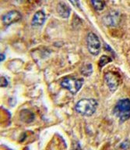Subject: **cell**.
Here are the masks:
<instances>
[{
	"mask_svg": "<svg viewBox=\"0 0 130 150\" xmlns=\"http://www.w3.org/2000/svg\"><path fill=\"white\" fill-rule=\"evenodd\" d=\"M98 101L94 98H82L75 105V110L84 117H91L96 112L98 108Z\"/></svg>",
	"mask_w": 130,
	"mask_h": 150,
	"instance_id": "1",
	"label": "cell"
},
{
	"mask_svg": "<svg viewBox=\"0 0 130 150\" xmlns=\"http://www.w3.org/2000/svg\"><path fill=\"white\" fill-rule=\"evenodd\" d=\"M114 114L122 122L130 118V99L122 98L117 102L114 108Z\"/></svg>",
	"mask_w": 130,
	"mask_h": 150,
	"instance_id": "2",
	"label": "cell"
},
{
	"mask_svg": "<svg viewBox=\"0 0 130 150\" xmlns=\"http://www.w3.org/2000/svg\"><path fill=\"white\" fill-rule=\"evenodd\" d=\"M83 78H77L76 77H67L61 81V86L66 89L72 94L75 95L81 89L84 84Z\"/></svg>",
	"mask_w": 130,
	"mask_h": 150,
	"instance_id": "3",
	"label": "cell"
},
{
	"mask_svg": "<svg viewBox=\"0 0 130 150\" xmlns=\"http://www.w3.org/2000/svg\"><path fill=\"white\" fill-rule=\"evenodd\" d=\"M86 45L90 53L98 56L101 50V43L97 35L93 32H89L86 36Z\"/></svg>",
	"mask_w": 130,
	"mask_h": 150,
	"instance_id": "4",
	"label": "cell"
},
{
	"mask_svg": "<svg viewBox=\"0 0 130 150\" xmlns=\"http://www.w3.org/2000/svg\"><path fill=\"white\" fill-rule=\"evenodd\" d=\"M105 84H107L108 88L112 92H114L118 89L120 84V80L119 77L117 76L115 73L113 72H108L105 74Z\"/></svg>",
	"mask_w": 130,
	"mask_h": 150,
	"instance_id": "5",
	"label": "cell"
},
{
	"mask_svg": "<svg viewBox=\"0 0 130 150\" xmlns=\"http://www.w3.org/2000/svg\"><path fill=\"white\" fill-rule=\"evenodd\" d=\"M22 18L20 13L17 10H11L2 16V23L5 26H9L20 21Z\"/></svg>",
	"mask_w": 130,
	"mask_h": 150,
	"instance_id": "6",
	"label": "cell"
},
{
	"mask_svg": "<svg viewBox=\"0 0 130 150\" xmlns=\"http://www.w3.org/2000/svg\"><path fill=\"white\" fill-rule=\"evenodd\" d=\"M121 21L120 13L117 11H112L105 15L103 18V23L108 27H116Z\"/></svg>",
	"mask_w": 130,
	"mask_h": 150,
	"instance_id": "7",
	"label": "cell"
},
{
	"mask_svg": "<svg viewBox=\"0 0 130 150\" xmlns=\"http://www.w3.org/2000/svg\"><path fill=\"white\" fill-rule=\"evenodd\" d=\"M46 20V15L44 11L38 10L34 13L31 21V25L33 27H40L44 24V21Z\"/></svg>",
	"mask_w": 130,
	"mask_h": 150,
	"instance_id": "8",
	"label": "cell"
},
{
	"mask_svg": "<svg viewBox=\"0 0 130 150\" xmlns=\"http://www.w3.org/2000/svg\"><path fill=\"white\" fill-rule=\"evenodd\" d=\"M57 13L62 18L67 19L70 16L71 9L66 3L61 2L58 3V6H57Z\"/></svg>",
	"mask_w": 130,
	"mask_h": 150,
	"instance_id": "9",
	"label": "cell"
},
{
	"mask_svg": "<svg viewBox=\"0 0 130 150\" xmlns=\"http://www.w3.org/2000/svg\"><path fill=\"white\" fill-rule=\"evenodd\" d=\"M93 7L97 11H102L105 9V2L104 0H91Z\"/></svg>",
	"mask_w": 130,
	"mask_h": 150,
	"instance_id": "10",
	"label": "cell"
},
{
	"mask_svg": "<svg viewBox=\"0 0 130 150\" xmlns=\"http://www.w3.org/2000/svg\"><path fill=\"white\" fill-rule=\"evenodd\" d=\"M80 72L84 76H86V77H88L90 75L92 74L93 72V66L91 63H86V64H84L81 68V70H80Z\"/></svg>",
	"mask_w": 130,
	"mask_h": 150,
	"instance_id": "11",
	"label": "cell"
},
{
	"mask_svg": "<svg viewBox=\"0 0 130 150\" xmlns=\"http://www.w3.org/2000/svg\"><path fill=\"white\" fill-rule=\"evenodd\" d=\"M112 61V59L110 57V56H103L102 57H100V59H99V63H98V65H99V67L101 68L103 67L104 66H105L108 63H111Z\"/></svg>",
	"mask_w": 130,
	"mask_h": 150,
	"instance_id": "12",
	"label": "cell"
},
{
	"mask_svg": "<svg viewBox=\"0 0 130 150\" xmlns=\"http://www.w3.org/2000/svg\"><path fill=\"white\" fill-rule=\"evenodd\" d=\"M69 2H71V4L73 6L80 9V2H79V0H69Z\"/></svg>",
	"mask_w": 130,
	"mask_h": 150,
	"instance_id": "13",
	"label": "cell"
},
{
	"mask_svg": "<svg viewBox=\"0 0 130 150\" xmlns=\"http://www.w3.org/2000/svg\"><path fill=\"white\" fill-rule=\"evenodd\" d=\"M8 85V81L5 77H1V87H6Z\"/></svg>",
	"mask_w": 130,
	"mask_h": 150,
	"instance_id": "14",
	"label": "cell"
},
{
	"mask_svg": "<svg viewBox=\"0 0 130 150\" xmlns=\"http://www.w3.org/2000/svg\"><path fill=\"white\" fill-rule=\"evenodd\" d=\"M5 59V55H3V54H1V59H0V61L1 62H2V60H4Z\"/></svg>",
	"mask_w": 130,
	"mask_h": 150,
	"instance_id": "15",
	"label": "cell"
}]
</instances>
